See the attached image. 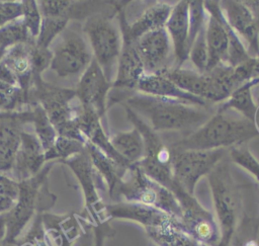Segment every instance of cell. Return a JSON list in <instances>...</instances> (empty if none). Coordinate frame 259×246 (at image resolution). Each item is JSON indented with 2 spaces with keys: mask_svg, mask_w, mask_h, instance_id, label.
Returning <instances> with one entry per match:
<instances>
[{
  "mask_svg": "<svg viewBox=\"0 0 259 246\" xmlns=\"http://www.w3.org/2000/svg\"><path fill=\"white\" fill-rule=\"evenodd\" d=\"M121 40V51L112 88L136 91L139 80L145 74L144 67L136 48V42L122 34Z\"/></svg>",
  "mask_w": 259,
  "mask_h": 246,
  "instance_id": "obj_24",
  "label": "cell"
},
{
  "mask_svg": "<svg viewBox=\"0 0 259 246\" xmlns=\"http://www.w3.org/2000/svg\"><path fill=\"white\" fill-rule=\"evenodd\" d=\"M188 59L195 66L196 71L199 73H205L207 62H208V54H207V45H206V25L198 32L195 39L193 40Z\"/></svg>",
  "mask_w": 259,
  "mask_h": 246,
  "instance_id": "obj_39",
  "label": "cell"
},
{
  "mask_svg": "<svg viewBox=\"0 0 259 246\" xmlns=\"http://www.w3.org/2000/svg\"><path fill=\"white\" fill-rule=\"evenodd\" d=\"M156 208L179 220L181 207L176 196L165 186L150 178L138 164L126 171L117 191V198Z\"/></svg>",
  "mask_w": 259,
  "mask_h": 246,
  "instance_id": "obj_6",
  "label": "cell"
},
{
  "mask_svg": "<svg viewBox=\"0 0 259 246\" xmlns=\"http://www.w3.org/2000/svg\"><path fill=\"white\" fill-rule=\"evenodd\" d=\"M114 230L110 227L107 221L92 226H85L84 233L81 239V246H105L106 239L114 236Z\"/></svg>",
  "mask_w": 259,
  "mask_h": 246,
  "instance_id": "obj_38",
  "label": "cell"
},
{
  "mask_svg": "<svg viewBox=\"0 0 259 246\" xmlns=\"http://www.w3.org/2000/svg\"><path fill=\"white\" fill-rule=\"evenodd\" d=\"M106 219L126 220L140 224L145 231L178 223V219L150 206L131 201H115L105 204Z\"/></svg>",
  "mask_w": 259,
  "mask_h": 246,
  "instance_id": "obj_17",
  "label": "cell"
},
{
  "mask_svg": "<svg viewBox=\"0 0 259 246\" xmlns=\"http://www.w3.org/2000/svg\"><path fill=\"white\" fill-rule=\"evenodd\" d=\"M59 36L50 69L61 78L82 75L93 60L90 46L79 31L68 26Z\"/></svg>",
  "mask_w": 259,
  "mask_h": 246,
  "instance_id": "obj_9",
  "label": "cell"
},
{
  "mask_svg": "<svg viewBox=\"0 0 259 246\" xmlns=\"http://www.w3.org/2000/svg\"><path fill=\"white\" fill-rule=\"evenodd\" d=\"M22 16L21 1H0V27Z\"/></svg>",
  "mask_w": 259,
  "mask_h": 246,
  "instance_id": "obj_44",
  "label": "cell"
},
{
  "mask_svg": "<svg viewBox=\"0 0 259 246\" xmlns=\"http://www.w3.org/2000/svg\"><path fill=\"white\" fill-rule=\"evenodd\" d=\"M26 103L28 100L20 87L0 82V112H15L16 108Z\"/></svg>",
  "mask_w": 259,
  "mask_h": 246,
  "instance_id": "obj_37",
  "label": "cell"
},
{
  "mask_svg": "<svg viewBox=\"0 0 259 246\" xmlns=\"http://www.w3.org/2000/svg\"><path fill=\"white\" fill-rule=\"evenodd\" d=\"M0 246H18L17 244H16V242L15 243H9V242H3Z\"/></svg>",
  "mask_w": 259,
  "mask_h": 246,
  "instance_id": "obj_51",
  "label": "cell"
},
{
  "mask_svg": "<svg viewBox=\"0 0 259 246\" xmlns=\"http://www.w3.org/2000/svg\"><path fill=\"white\" fill-rule=\"evenodd\" d=\"M44 167L36 175L20 181L19 192L14 207L5 215V242L15 243L24 233L28 224L38 213H47L53 207L56 196L49 191L48 174L52 167Z\"/></svg>",
  "mask_w": 259,
  "mask_h": 246,
  "instance_id": "obj_3",
  "label": "cell"
},
{
  "mask_svg": "<svg viewBox=\"0 0 259 246\" xmlns=\"http://www.w3.org/2000/svg\"><path fill=\"white\" fill-rule=\"evenodd\" d=\"M254 125L256 127V130L259 134V105L257 106V110H256V113H255V117H254Z\"/></svg>",
  "mask_w": 259,
  "mask_h": 246,
  "instance_id": "obj_49",
  "label": "cell"
},
{
  "mask_svg": "<svg viewBox=\"0 0 259 246\" xmlns=\"http://www.w3.org/2000/svg\"><path fill=\"white\" fill-rule=\"evenodd\" d=\"M252 90H255V93H253V97H254V100L257 104V106L259 105V83L257 85H255Z\"/></svg>",
  "mask_w": 259,
  "mask_h": 246,
  "instance_id": "obj_48",
  "label": "cell"
},
{
  "mask_svg": "<svg viewBox=\"0 0 259 246\" xmlns=\"http://www.w3.org/2000/svg\"><path fill=\"white\" fill-rule=\"evenodd\" d=\"M108 10L95 13L84 20L83 32L87 35L93 59L100 66L108 81H114L117 62L121 51V33L119 26L114 23Z\"/></svg>",
  "mask_w": 259,
  "mask_h": 246,
  "instance_id": "obj_5",
  "label": "cell"
},
{
  "mask_svg": "<svg viewBox=\"0 0 259 246\" xmlns=\"http://www.w3.org/2000/svg\"><path fill=\"white\" fill-rule=\"evenodd\" d=\"M206 22L207 13L205 11L203 1H189V47H191L198 32L206 25Z\"/></svg>",
  "mask_w": 259,
  "mask_h": 246,
  "instance_id": "obj_40",
  "label": "cell"
},
{
  "mask_svg": "<svg viewBox=\"0 0 259 246\" xmlns=\"http://www.w3.org/2000/svg\"><path fill=\"white\" fill-rule=\"evenodd\" d=\"M119 103L132 109L157 133L166 131H190L192 133L213 114L207 110V107L147 95L138 91L123 96Z\"/></svg>",
  "mask_w": 259,
  "mask_h": 246,
  "instance_id": "obj_1",
  "label": "cell"
},
{
  "mask_svg": "<svg viewBox=\"0 0 259 246\" xmlns=\"http://www.w3.org/2000/svg\"><path fill=\"white\" fill-rule=\"evenodd\" d=\"M31 122L34 127L35 136L38 139L45 152L50 150L54 145L58 134L49 119L46 111L38 103L31 104Z\"/></svg>",
  "mask_w": 259,
  "mask_h": 246,
  "instance_id": "obj_32",
  "label": "cell"
},
{
  "mask_svg": "<svg viewBox=\"0 0 259 246\" xmlns=\"http://www.w3.org/2000/svg\"><path fill=\"white\" fill-rule=\"evenodd\" d=\"M69 21V18L63 16H42L39 33L35 38V46L49 49L54 39L68 26Z\"/></svg>",
  "mask_w": 259,
  "mask_h": 246,
  "instance_id": "obj_34",
  "label": "cell"
},
{
  "mask_svg": "<svg viewBox=\"0 0 259 246\" xmlns=\"http://www.w3.org/2000/svg\"><path fill=\"white\" fill-rule=\"evenodd\" d=\"M126 117L136 129L139 130L145 145L142 160L137 163L140 168L153 180L168 188L171 192L176 181L173 177L171 166V151L165 145L157 132H155L145 120L137 115L132 109L123 106Z\"/></svg>",
  "mask_w": 259,
  "mask_h": 246,
  "instance_id": "obj_7",
  "label": "cell"
},
{
  "mask_svg": "<svg viewBox=\"0 0 259 246\" xmlns=\"http://www.w3.org/2000/svg\"><path fill=\"white\" fill-rule=\"evenodd\" d=\"M171 39L174 67L180 68L189 56V1L181 0L173 5L165 25Z\"/></svg>",
  "mask_w": 259,
  "mask_h": 246,
  "instance_id": "obj_19",
  "label": "cell"
},
{
  "mask_svg": "<svg viewBox=\"0 0 259 246\" xmlns=\"http://www.w3.org/2000/svg\"><path fill=\"white\" fill-rule=\"evenodd\" d=\"M112 87L113 83L107 80L100 66L93 59L79 79L75 89L76 98L81 106L94 110L102 118Z\"/></svg>",
  "mask_w": 259,
  "mask_h": 246,
  "instance_id": "obj_14",
  "label": "cell"
},
{
  "mask_svg": "<svg viewBox=\"0 0 259 246\" xmlns=\"http://www.w3.org/2000/svg\"><path fill=\"white\" fill-rule=\"evenodd\" d=\"M146 233L156 246H206L183 230L179 221L166 227L146 230Z\"/></svg>",
  "mask_w": 259,
  "mask_h": 246,
  "instance_id": "obj_31",
  "label": "cell"
},
{
  "mask_svg": "<svg viewBox=\"0 0 259 246\" xmlns=\"http://www.w3.org/2000/svg\"><path fill=\"white\" fill-rule=\"evenodd\" d=\"M257 136L259 134L253 121L245 117L231 116L227 111H217L197 130L172 143L169 149L172 151L229 149L247 143Z\"/></svg>",
  "mask_w": 259,
  "mask_h": 246,
  "instance_id": "obj_2",
  "label": "cell"
},
{
  "mask_svg": "<svg viewBox=\"0 0 259 246\" xmlns=\"http://www.w3.org/2000/svg\"><path fill=\"white\" fill-rule=\"evenodd\" d=\"M180 89L199 97L207 102L209 92V79L206 73L184 68H171L164 72Z\"/></svg>",
  "mask_w": 259,
  "mask_h": 246,
  "instance_id": "obj_28",
  "label": "cell"
},
{
  "mask_svg": "<svg viewBox=\"0 0 259 246\" xmlns=\"http://www.w3.org/2000/svg\"><path fill=\"white\" fill-rule=\"evenodd\" d=\"M220 6L233 30L248 44V55L259 57V19L244 1H220Z\"/></svg>",
  "mask_w": 259,
  "mask_h": 246,
  "instance_id": "obj_16",
  "label": "cell"
},
{
  "mask_svg": "<svg viewBox=\"0 0 259 246\" xmlns=\"http://www.w3.org/2000/svg\"><path fill=\"white\" fill-rule=\"evenodd\" d=\"M207 13L206 45L208 62L206 71L220 64H228L230 42L227 30V19L220 6V1H203Z\"/></svg>",
  "mask_w": 259,
  "mask_h": 246,
  "instance_id": "obj_15",
  "label": "cell"
},
{
  "mask_svg": "<svg viewBox=\"0 0 259 246\" xmlns=\"http://www.w3.org/2000/svg\"><path fill=\"white\" fill-rule=\"evenodd\" d=\"M44 213H38L32 220L30 227L22 234V236L16 241L18 246H50L46 240L41 215Z\"/></svg>",
  "mask_w": 259,
  "mask_h": 246,
  "instance_id": "obj_42",
  "label": "cell"
},
{
  "mask_svg": "<svg viewBox=\"0 0 259 246\" xmlns=\"http://www.w3.org/2000/svg\"><path fill=\"white\" fill-rule=\"evenodd\" d=\"M85 144L75 139L58 136L52 148L45 152V160L65 161L85 150Z\"/></svg>",
  "mask_w": 259,
  "mask_h": 246,
  "instance_id": "obj_35",
  "label": "cell"
},
{
  "mask_svg": "<svg viewBox=\"0 0 259 246\" xmlns=\"http://www.w3.org/2000/svg\"><path fill=\"white\" fill-rule=\"evenodd\" d=\"M136 91L156 97L183 101L192 105L208 106V102L183 91L164 73L144 74L137 84Z\"/></svg>",
  "mask_w": 259,
  "mask_h": 246,
  "instance_id": "obj_23",
  "label": "cell"
},
{
  "mask_svg": "<svg viewBox=\"0 0 259 246\" xmlns=\"http://www.w3.org/2000/svg\"><path fill=\"white\" fill-rule=\"evenodd\" d=\"M228 155L232 162L248 171L259 182V161L250 152L246 143L229 148Z\"/></svg>",
  "mask_w": 259,
  "mask_h": 246,
  "instance_id": "obj_36",
  "label": "cell"
},
{
  "mask_svg": "<svg viewBox=\"0 0 259 246\" xmlns=\"http://www.w3.org/2000/svg\"><path fill=\"white\" fill-rule=\"evenodd\" d=\"M74 98H76L75 89L57 87L44 81L41 76L32 79L28 102L38 103L55 129L76 118L78 108L71 105Z\"/></svg>",
  "mask_w": 259,
  "mask_h": 246,
  "instance_id": "obj_10",
  "label": "cell"
},
{
  "mask_svg": "<svg viewBox=\"0 0 259 246\" xmlns=\"http://www.w3.org/2000/svg\"><path fill=\"white\" fill-rule=\"evenodd\" d=\"M173 5L166 2H156L147 8L133 23L125 19L123 6L116 13L120 33L130 39L137 42L144 34L156 29L164 28Z\"/></svg>",
  "mask_w": 259,
  "mask_h": 246,
  "instance_id": "obj_18",
  "label": "cell"
},
{
  "mask_svg": "<svg viewBox=\"0 0 259 246\" xmlns=\"http://www.w3.org/2000/svg\"><path fill=\"white\" fill-rule=\"evenodd\" d=\"M44 233L50 246H73L84 233L85 226L74 214L41 215Z\"/></svg>",
  "mask_w": 259,
  "mask_h": 246,
  "instance_id": "obj_21",
  "label": "cell"
},
{
  "mask_svg": "<svg viewBox=\"0 0 259 246\" xmlns=\"http://www.w3.org/2000/svg\"><path fill=\"white\" fill-rule=\"evenodd\" d=\"M114 150L131 165L139 163L145 152L144 139L135 127L126 132H119L110 138Z\"/></svg>",
  "mask_w": 259,
  "mask_h": 246,
  "instance_id": "obj_30",
  "label": "cell"
},
{
  "mask_svg": "<svg viewBox=\"0 0 259 246\" xmlns=\"http://www.w3.org/2000/svg\"><path fill=\"white\" fill-rule=\"evenodd\" d=\"M6 49H4V48H0V62H1V60H2V58L4 57V55H5V53H6Z\"/></svg>",
  "mask_w": 259,
  "mask_h": 246,
  "instance_id": "obj_50",
  "label": "cell"
},
{
  "mask_svg": "<svg viewBox=\"0 0 259 246\" xmlns=\"http://www.w3.org/2000/svg\"><path fill=\"white\" fill-rule=\"evenodd\" d=\"M22 5V16L21 19L28 29L30 35L35 39L39 33L41 24V13L38 4L34 0L21 1Z\"/></svg>",
  "mask_w": 259,
  "mask_h": 246,
  "instance_id": "obj_41",
  "label": "cell"
},
{
  "mask_svg": "<svg viewBox=\"0 0 259 246\" xmlns=\"http://www.w3.org/2000/svg\"><path fill=\"white\" fill-rule=\"evenodd\" d=\"M85 149L91 159L93 167L104 181L110 198L117 199L119 185L128 168L116 163L89 142H86Z\"/></svg>",
  "mask_w": 259,
  "mask_h": 246,
  "instance_id": "obj_27",
  "label": "cell"
},
{
  "mask_svg": "<svg viewBox=\"0 0 259 246\" xmlns=\"http://www.w3.org/2000/svg\"><path fill=\"white\" fill-rule=\"evenodd\" d=\"M34 45L35 43H28L13 46L7 49L2 58V62L16 78L18 86L23 91L27 100L33 78L32 54Z\"/></svg>",
  "mask_w": 259,
  "mask_h": 246,
  "instance_id": "obj_25",
  "label": "cell"
},
{
  "mask_svg": "<svg viewBox=\"0 0 259 246\" xmlns=\"http://www.w3.org/2000/svg\"><path fill=\"white\" fill-rule=\"evenodd\" d=\"M62 163L66 164L72 170L82 188L85 209L91 219L90 225L96 226L107 221L104 211L105 204H103L98 193V189L102 188V185H105V183L93 167L86 149L65 161H62Z\"/></svg>",
  "mask_w": 259,
  "mask_h": 246,
  "instance_id": "obj_12",
  "label": "cell"
},
{
  "mask_svg": "<svg viewBox=\"0 0 259 246\" xmlns=\"http://www.w3.org/2000/svg\"><path fill=\"white\" fill-rule=\"evenodd\" d=\"M136 48L145 74H159L171 69V60H174L173 48L165 27L141 36L136 42Z\"/></svg>",
  "mask_w": 259,
  "mask_h": 246,
  "instance_id": "obj_13",
  "label": "cell"
},
{
  "mask_svg": "<svg viewBox=\"0 0 259 246\" xmlns=\"http://www.w3.org/2000/svg\"><path fill=\"white\" fill-rule=\"evenodd\" d=\"M6 217L5 215L0 216V245L5 241L6 238Z\"/></svg>",
  "mask_w": 259,
  "mask_h": 246,
  "instance_id": "obj_47",
  "label": "cell"
},
{
  "mask_svg": "<svg viewBox=\"0 0 259 246\" xmlns=\"http://www.w3.org/2000/svg\"><path fill=\"white\" fill-rule=\"evenodd\" d=\"M45 150L35 135L20 132V144L12 167L13 179L17 182L36 175L44 167Z\"/></svg>",
  "mask_w": 259,
  "mask_h": 246,
  "instance_id": "obj_20",
  "label": "cell"
},
{
  "mask_svg": "<svg viewBox=\"0 0 259 246\" xmlns=\"http://www.w3.org/2000/svg\"><path fill=\"white\" fill-rule=\"evenodd\" d=\"M15 199L5 196V195H0V216L6 215L15 204Z\"/></svg>",
  "mask_w": 259,
  "mask_h": 246,
  "instance_id": "obj_46",
  "label": "cell"
},
{
  "mask_svg": "<svg viewBox=\"0 0 259 246\" xmlns=\"http://www.w3.org/2000/svg\"><path fill=\"white\" fill-rule=\"evenodd\" d=\"M31 121V111L21 116L0 121V173L12 170L16 152L20 144V122Z\"/></svg>",
  "mask_w": 259,
  "mask_h": 246,
  "instance_id": "obj_26",
  "label": "cell"
},
{
  "mask_svg": "<svg viewBox=\"0 0 259 246\" xmlns=\"http://www.w3.org/2000/svg\"><path fill=\"white\" fill-rule=\"evenodd\" d=\"M35 43L21 18L0 27V48L9 49L19 44Z\"/></svg>",
  "mask_w": 259,
  "mask_h": 246,
  "instance_id": "obj_33",
  "label": "cell"
},
{
  "mask_svg": "<svg viewBox=\"0 0 259 246\" xmlns=\"http://www.w3.org/2000/svg\"><path fill=\"white\" fill-rule=\"evenodd\" d=\"M19 192V183L13 178L0 173V195L9 196L13 199H17Z\"/></svg>",
  "mask_w": 259,
  "mask_h": 246,
  "instance_id": "obj_45",
  "label": "cell"
},
{
  "mask_svg": "<svg viewBox=\"0 0 259 246\" xmlns=\"http://www.w3.org/2000/svg\"><path fill=\"white\" fill-rule=\"evenodd\" d=\"M170 151L174 180L191 195L197 182L228 155V149Z\"/></svg>",
  "mask_w": 259,
  "mask_h": 246,
  "instance_id": "obj_8",
  "label": "cell"
},
{
  "mask_svg": "<svg viewBox=\"0 0 259 246\" xmlns=\"http://www.w3.org/2000/svg\"><path fill=\"white\" fill-rule=\"evenodd\" d=\"M174 195L181 207L179 224L183 230L206 246H218L221 240L219 224L213 215L204 209L194 195L178 189Z\"/></svg>",
  "mask_w": 259,
  "mask_h": 246,
  "instance_id": "obj_11",
  "label": "cell"
},
{
  "mask_svg": "<svg viewBox=\"0 0 259 246\" xmlns=\"http://www.w3.org/2000/svg\"><path fill=\"white\" fill-rule=\"evenodd\" d=\"M70 5L71 1L42 0L39 2L38 7L41 16H63L69 18Z\"/></svg>",
  "mask_w": 259,
  "mask_h": 246,
  "instance_id": "obj_43",
  "label": "cell"
},
{
  "mask_svg": "<svg viewBox=\"0 0 259 246\" xmlns=\"http://www.w3.org/2000/svg\"><path fill=\"white\" fill-rule=\"evenodd\" d=\"M215 219L221 232L218 246H231L240 226L242 202L239 187L227 160H222L208 174Z\"/></svg>",
  "mask_w": 259,
  "mask_h": 246,
  "instance_id": "obj_4",
  "label": "cell"
},
{
  "mask_svg": "<svg viewBox=\"0 0 259 246\" xmlns=\"http://www.w3.org/2000/svg\"><path fill=\"white\" fill-rule=\"evenodd\" d=\"M259 83V80L248 81L238 88L225 101L221 102L218 107V112H226L230 109L236 110L243 115V117L254 121L257 104L254 100L252 88Z\"/></svg>",
  "mask_w": 259,
  "mask_h": 246,
  "instance_id": "obj_29",
  "label": "cell"
},
{
  "mask_svg": "<svg viewBox=\"0 0 259 246\" xmlns=\"http://www.w3.org/2000/svg\"><path fill=\"white\" fill-rule=\"evenodd\" d=\"M76 121L80 132L83 134L87 142L94 145L106 156L121 166L125 168H130L132 166L114 150L109 137L105 134L102 128L101 117L94 110L79 105Z\"/></svg>",
  "mask_w": 259,
  "mask_h": 246,
  "instance_id": "obj_22",
  "label": "cell"
}]
</instances>
